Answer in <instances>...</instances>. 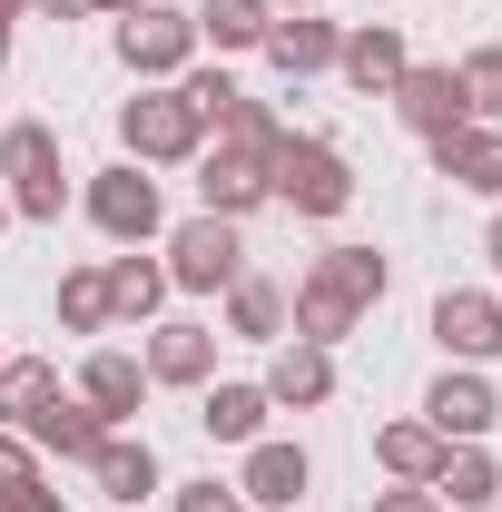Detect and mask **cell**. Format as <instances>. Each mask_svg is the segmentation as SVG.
<instances>
[{
  "instance_id": "obj_1",
  "label": "cell",
  "mask_w": 502,
  "mask_h": 512,
  "mask_svg": "<svg viewBox=\"0 0 502 512\" xmlns=\"http://www.w3.org/2000/svg\"><path fill=\"white\" fill-rule=\"evenodd\" d=\"M384 286H394L384 247H325L306 276L286 286V335H306V345H345V335L384 306Z\"/></svg>"
},
{
  "instance_id": "obj_2",
  "label": "cell",
  "mask_w": 502,
  "mask_h": 512,
  "mask_svg": "<svg viewBox=\"0 0 502 512\" xmlns=\"http://www.w3.org/2000/svg\"><path fill=\"white\" fill-rule=\"evenodd\" d=\"M266 197L286 207V217H345L355 207V158L335 148V138H315V128H286V148L266 158Z\"/></svg>"
},
{
  "instance_id": "obj_3",
  "label": "cell",
  "mask_w": 502,
  "mask_h": 512,
  "mask_svg": "<svg viewBox=\"0 0 502 512\" xmlns=\"http://www.w3.org/2000/svg\"><path fill=\"white\" fill-rule=\"evenodd\" d=\"M0 178H10V217H30V227H60L69 207V168H60V128L50 119H0Z\"/></svg>"
},
{
  "instance_id": "obj_4",
  "label": "cell",
  "mask_w": 502,
  "mask_h": 512,
  "mask_svg": "<svg viewBox=\"0 0 502 512\" xmlns=\"http://www.w3.org/2000/svg\"><path fill=\"white\" fill-rule=\"evenodd\" d=\"M119 148L138 158V168H188L197 148H207V119H197V99L178 89V79H158V89L119 99Z\"/></svg>"
},
{
  "instance_id": "obj_5",
  "label": "cell",
  "mask_w": 502,
  "mask_h": 512,
  "mask_svg": "<svg viewBox=\"0 0 502 512\" xmlns=\"http://www.w3.org/2000/svg\"><path fill=\"white\" fill-rule=\"evenodd\" d=\"M158 266H168V286H178V296H227V286L247 276V227L197 207V217L168 227V256H158Z\"/></svg>"
},
{
  "instance_id": "obj_6",
  "label": "cell",
  "mask_w": 502,
  "mask_h": 512,
  "mask_svg": "<svg viewBox=\"0 0 502 512\" xmlns=\"http://www.w3.org/2000/svg\"><path fill=\"white\" fill-rule=\"evenodd\" d=\"M79 207H89V227H99L109 247H158V237H168V197H158V178H148L138 158L99 168V178L79 188Z\"/></svg>"
},
{
  "instance_id": "obj_7",
  "label": "cell",
  "mask_w": 502,
  "mask_h": 512,
  "mask_svg": "<svg viewBox=\"0 0 502 512\" xmlns=\"http://www.w3.org/2000/svg\"><path fill=\"white\" fill-rule=\"evenodd\" d=\"M119 69L138 79V89H158V79L197 69V20H188V10H168V0L128 10V20H119Z\"/></svg>"
},
{
  "instance_id": "obj_8",
  "label": "cell",
  "mask_w": 502,
  "mask_h": 512,
  "mask_svg": "<svg viewBox=\"0 0 502 512\" xmlns=\"http://www.w3.org/2000/svg\"><path fill=\"white\" fill-rule=\"evenodd\" d=\"M306 493H315V453L296 434H256L247 463H237V503L247 512H296Z\"/></svg>"
},
{
  "instance_id": "obj_9",
  "label": "cell",
  "mask_w": 502,
  "mask_h": 512,
  "mask_svg": "<svg viewBox=\"0 0 502 512\" xmlns=\"http://www.w3.org/2000/svg\"><path fill=\"white\" fill-rule=\"evenodd\" d=\"M424 424H434L443 444H493V424H502V394L483 365H443L434 384H424Z\"/></svg>"
},
{
  "instance_id": "obj_10",
  "label": "cell",
  "mask_w": 502,
  "mask_h": 512,
  "mask_svg": "<svg viewBox=\"0 0 502 512\" xmlns=\"http://www.w3.org/2000/svg\"><path fill=\"white\" fill-rule=\"evenodd\" d=\"M69 394H79V404H89V414H99L109 434H128V424H138V404H148L158 384H148V365H138L128 345H89V355H79V384H69Z\"/></svg>"
},
{
  "instance_id": "obj_11",
  "label": "cell",
  "mask_w": 502,
  "mask_h": 512,
  "mask_svg": "<svg viewBox=\"0 0 502 512\" xmlns=\"http://www.w3.org/2000/svg\"><path fill=\"white\" fill-rule=\"evenodd\" d=\"M434 345H443V365H493L502 355V296L493 286H443L434 296Z\"/></svg>"
},
{
  "instance_id": "obj_12",
  "label": "cell",
  "mask_w": 502,
  "mask_h": 512,
  "mask_svg": "<svg viewBox=\"0 0 502 512\" xmlns=\"http://www.w3.org/2000/svg\"><path fill=\"white\" fill-rule=\"evenodd\" d=\"M79 473H89L119 512H148L158 493H168V463H158V444H148V434H99V453H89Z\"/></svg>"
},
{
  "instance_id": "obj_13",
  "label": "cell",
  "mask_w": 502,
  "mask_h": 512,
  "mask_svg": "<svg viewBox=\"0 0 502 512\" xmlns=\"http://www.w3.org/2000/svg\"><path fill=\"white\" fill-rule=\"evenodd\" d=\"M217 325H197V316H168V325H148V345H138V365H148V384H178V394H197V384H217Z\"/></svg>"
},
{
  "instance_id": "obj_14",
  "label": "cell",
  "mask_w": 502,
  "mask_h": 512,
  "mask_svg": "<svg viewBox=\"0 0 502 512\" xmlns=\"http://www.w3.org/2000/svg\"><path fill=\"white\" fill-rule=\"evenodd\" d=\"M335 50H345V20H325V10H276V30H266V50H256V60L296 89V79H325Z\"/></svg>"
},
{
  "instance_id": "obj_15",
  "label": "cell",
  "mask_w": 502,
  "mask_h": 512,
  "mask_svg": "<svg viewBox=\"0 0 502 512\" xmlns=\"http://www.w3.org/2000/svg\"><path fill=\"white\" fill-rule=\"evenodd\" d=\"M266 404L276 414H315V404H335V345H306V335H276V355H266Z\"/></svg>"
},
{
  "instance_id": "obj_16",
  "label": "cell",
  "mask_w": 502,
  "mask_h": 512,
  "mask_svg": "<svg viewBox=\"0 0 502 512\" xmlns=\"http://www.w3.org/2000/svg\"><path fill=\"white\" fill-rule=\"evenodd\" d=\"M384 99H394V119L414 128V138H443V128L473 119V109H463V79H453V60H404V79H394Z\"/></svg>"
},
{
  "instance_id": "obj_17",
  "label": "cell",
  "mask_w": 502,
  "mask_h": 512,
  "mask_svg": "<svg viewBox=\"0 0 502 512\" xmlns=\"http://www.w3.org/2000/svg\"><path fill=\"white\" fill-rule=\"evenodd\" d=\"M424 148H434V178H453L463 197L502 207V128L493 119H463V128H443V138H424Z\"/></svg>"
},
{
  "instance_id": "obj_18",
  "label": "cell",
  "mask_w": 502,
  "mask_h": 512,
  "mask_svg": "<svg viewBox=\"0 0 502 512\" xmlns=\"http://www.w3.org/2000/svg\"><path fill=\"white\" fill-rule=\"evenodd\" d=\"M188 168H197V207H207V217H237V227H247L256 207H276V197H266V158H237V148H197Z\"/></svg>"
},
{
  "instance_id": "obj_19",
  "label": "cell",
  "mask_w": 502,
  "mask_h": 512,
  "mask_svg": "<svg viewBox=\"0 0 502 512\" xmlns=\"http://www.w3.org/2000/svg\"><path fill=\"white\" fill-rule=\"evenodd\" d=\"M404 60H414V50H404V20H355L345 50H335V79H345L355 99H384V89L404 79Z\"/></svg>"
},
{
  "instance_id": "obj_20",
  "label": "cell",
  "mask_w": 502,
  "mask_h": 512,
  "mask_svg": "<svg viewBox=\"0 0 502 512\" xmlns=\"http://www.w3.org/2000/svg\"><path fill=\"white\" fill-rule=\"evenodd\" d=\"M266 384H197V434L207 444H227V453H247L256 434H266Z\"/></svg>"
},
{
  "instance_id": "obj_21",
  "label": "cell",
  "mask_w": 502,
  "mask_h": 512,
  "mask_svg": "<svg viewBox=\"0 0 502 512\" xmlns=\"http://www.w3.org/2000/svg\"><path fill=\"white\" fill-rule=\"evenodd\" d=\"M443 453H453V444H443L424 414H394V424H375V473H384V483H434Z\"/></svg>"
},
{
  "instance_id": "obj_22",
  "label": "cell",
  "mask_w": 502,
  "mask_h": 512,
  "mask_svg": "<svg viewBox=\"0 0 502 512\" xmlns=\"http://www.w3.org/2000/svg\"><path fill=\"white\" fill-rule=\"evenodd\" d=\"M197 50H217V60H247V50H266V30H276V10L266 0H197Z\"/></svg>"
},
{
  "instance_id": "obj_23",
  "label": "cell",
  "mask_w": 502,
  "mask_h": 512,
  "mask_svg": "<svg viewBox=\"0 0 502 512\" xmlns=\"http://www.w3.org/2000/svg\"><path fill=\"white\" fill-rule=\"evenodd\" d=\"M99 276H109V316L119 325H148L158 316V306H168V296H178V286H168V266H158V256H99Z\"/></svg>"
},
{
  "instance_id": "obj_24",
  "label": "cell",
  "mask_w": 502,
  "mask_h": 512,
  "mask_svg": "<svg viewBox=\"0 0 502 512\" xmlns=\"http://www.w3.org/2000/svg\"><path fill=\"white\" fill-rule=\"evenodd\" d=\"M207 148H237V158H276V148H286V109L237 89V99H227V109L207 119Z\"/></svg>"
},
{
  "instance_id": "obj_25",
  "label": "cell",
  "mask_w": 502,
  "mask_h": 512,
  "mask_svg": "<svg viewBox=\"0 0 502 512\" xmlns=\"http://www.w3.org/2000/svg\"><path fill=\"white\" fill-rule=\"evenodd\" d=\"M434 503H443V512H493V503H502V463H493V444H453V453H443Z\"/></svg>"
},
{
  "instance_id": "obj_26",
  "label": "cell",
  "mask_w": 502,
  "mask_h": 512,
  "mask_svg": "<svg viewBox=\"0 0 502 512\" xmlns=\"http://www.w3.org/2000/svg\"><path fill=\"white\" fill-rule=\"evenodd\" d=\"M20 434H30V444H40V453H60V463H89V453H99V434H109V424H99V414H89L79 394H50V404H40V414L20 424Z\"/></svg>"
},
{
  "instance_id": "obj_27",
  "label": "cell",
  "mask_w": 502,
  "mask_h": 512,
  "mask_svg": "<svg viewBox=\"0 0 502 512\" xmlns=\"http://www.w3.org/2000/svg\"><path fill=\"white\" fill-rule=\"evenodd\" d=\"M217 306H227V335H237V345H276V335H286V286L256 276V266L217 296Z\"/></svg>"
},
{
  "instance_id": "obj_28",
  "label": "cell",
  "mask_w": 502,
  "mask_h": 512,
  "mask_svg": "<svg viewBox=\"0 0 502 512\" xmlns=\"http://www.w3.org/2000/svg\"><path fill=\"white\" fill-rule=\"evenodd\" d=\"M50 394H60V365H50V355H0V424H10V434H20Z\"/></svg>"
},
{
  "instance_id": "obj_29",
  "label": "cell",
  "mask_w": 502,
  "mask_h": 512,
  "mask_svg": "<svg viewBox=\"0 0 502 512\" xmlns=\"http://www.w3.org/2000/svg\"><path fill=\"white\" fill-rule=\"evenodd\" d=\"M60 325H69V335H119V316H109V276H99V266H69V276H60Z\"/></svg>"
},
{
  "instance_id": "obj_30",
  "label": "cell",
  "mask_w": 502,
  "mask_h": 512,
  "mask_svg": "<svg viewBox=\"0 0 502 512\" xmlns=\"http://www.w3.org/2000/svg\"><path fill=\"white\" fill-rule=\"evenodd\" d=\"M453 79H463V109L502 128V40H483V50H463V60H453Z\"/></svg>"
},
{
  "instance_id": "obj_31",
  "label": "cell",
  "mask_w": 502,
  "mask_h": 512,
  "mask_svg": "<svg viewBox=\"0 0 502 512\" xmlns=\"http://www.w3.org/2000/svg\"><path fill=\"white\" fill-rule=\"evenodd\" d=\"M30 483H50V473H40V444L0 424V503H10V493H30Z\"/></svg>"
},
{
  "instance_id": "obj_32",
  "label": "cell",
  "mask_w": 502,
  "mask_h": 512,
  "mask_svg": "<svg viewBox=\"0 0 502 512\" xmlns=\"http://www.w3.org/2000/svg\"><path fill=\"white\" fill-rule=\"evenodd\" d=\"M168 512H247V503H237V483L197 473V483H168Z\"/></svg>"
},
{
  "instance_id": "obj_33",
  "label": "cell",
  "mask_w": 502,
  "mask_h": 512,
  "mask_svg": "<svg viewBox=\"0 0 502 512\" xmlns=\"http://www.w3.org/2000/svg\"><path fill=\"white\" fill-rule=\"evenodd\" d=\"M178 89L197 99V119H217V109L237 99V79H227V60H217V69H178Z\"/></svg>"
},
{
  "instance_id": "obj_34",
  "label": "cell",
  "mask_w": 502,
  "mask_h": 512,
  "mask_svg": "<svg viewBox=\"0 0 502 512\" xmlns=\"http://www.w3.org/2000/svg\"><path fill=\"white\" fill-rule=\"evenodd\" d=\"M365 512H443L434 483H384V493H365Z\"/></svg>"
},
{
  "instance_id": "obj_35",
  "label": "cell",
  "mask_w": 502,
  "mask_h": 512,
  "mask_svg": "<svg viewBox=\"0 0 502 512\" xmlns=\"http://www.w3.org/2000/svg\"><path fill=\"white\" fill-rule=\"evenodd\" d=\"M60 503H69L60 483H30V493H10V503H0V512H60Z\"/></svg>"
},
{
  "instance_id": "obj_36",
  "label": "cell",
  "mask_w": 502,
  "mask_h": 512,
  "mask_svg": "<svg viewBox=\"0 0 502 512\" xmlns=\"http://www.w3.org/2000/svg\"><path fill=\"white\" fill-rule=\"evenodd\" d=\"M40 20H99V0H30Z\"/></svg>"
},
{
  "instance_id": "obj_37",
  "label": "cell",
  "mask_w": 502,
  "mask_h": 512,
  "mask_svg": "<svg viewBox=\"0 0 502 512\" xmlns=\"http://www.w3.org/2000/svg\"><path fill=\"white\" fill-rule=\"evenodd\" d=\"M483 256H493V266H502V207H493V227H483Z\"/></svg>"
},
{
  "instance_id": "obj_38",
  "label": "cell",
  "mask_w": 502,
  "mask_h": 512,
  "mask_svg": "<svg viewBox=\"0 0 502 512\" xmlns=\"http://www.w3.org/2000/svg\"><path fill=\"white\" fill-rule=\"evenodd\" d=\"M20 20H30V0H0V30H20Z\"/></svg>"
},
{
  "instance_id": "obj_39",
  "label": "cell",
  "mask_w": 502,
  "mask_h": 512,
  "mask_svg": "<svg viewBox=\"0 0 502 512\" xmlns=\"http://www.w3.org/2000/svg\"><path fill=\"white\" fill-rule=\"evenodd\" d=\"M128 10H148V0H99V20H128Z\"/></svg>"
},
{
  "instance_id": "obj_40",
  "label": "cell",
  "mask_w": 502,
  "mask_h": 512,
  "mask_svg": "<svg viewBox=\"0 0 502 512\" xmlns=\"http://www.w3.org/2000/svg\"><path fill=\"white\" fill-rule=\"evenodd\" d=\"M266 10H325V0H266Z\"/></svg>"
},
{
  "instance_id": "obj_41",
  "label": "cell",
  "mask_w": 502,
  "mask_h": 512,
  "mask_svg": "<svg viewBox=\"0 0 502 512\" xmlns=\"http://www.w3.org/2000/svg\"><path fill=\"white\" fill-rule=\"evenodd\" d=\"M0 237H10V197H0Z\"/></svg>"
},
{
  "instance_id": "obj_42",
  "label": "cell",
  "mask_w": 502,
  "mask_h": 512,
  "mask_svg": "<svg viewBox=\"0 0 502 512\" xmlns=\"http://www.w3.org/2000/svg\"><path fill=\"white\" fill-rule=\"evenodd\" d=\"M0 355H10V345H0Z\"/></svg>"
},
{
  "instance_id": "obj_43",
  "label": "cell",
  "mask_w": 502,
  "mask_h": 512,
  "mask_svg": "<svg viewBox=\"0 0 502 512\" xmlns=\"http://www.w3.org/2000/svg\"><path fill=\"white\" fill-rule=\"evenodd\" d=\"M493 512H502V503H493Z\"/></svg>"
}]
</instances>
